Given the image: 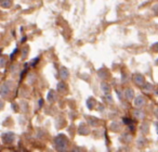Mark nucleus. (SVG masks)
Listing matches in <instances>:
<instances>
[{"label": "nucleus", "mask_w": 158, "mask_h": 152, "mask_svg": "<svg viewBox=\"0 0 158 152\" xmlns=\"http://www.w3.org/2000/svg\"><path fill=\"white\" fill-rule=\"evenodd\" d=\"M5 62H6L5 58H1V59H0V67H2V66L5 65Z\"/></svg>", "instance_id": "4"}, {"label": "nucleus", "mask_w": 158, "mask_h": 152, "mask_svg": "<svg viewBox=\"0 0 158 152\" xmlns=\"http://www.w3.org/2000/svg\"><path fill=\"white\" fill-rule=\"evenodd\" d=\"M0 6L3 8H8L11 6V0H1L0 1Z\"/></svg>", "instance_id": "3"}, {"label": "nucleus", "mask_w": 158, "mask_h": 152, "mask_svg": "<svg viewBox=\"0 0 158 152\" xmlns=\"http://www.w3.org/2000/svg\"><path fill=\"white\" fill-rule=\"evenodd\" d=\"M2 108H3V102L1 101V100H0V110H1Z\"/></svg>", "instance_id": "5"}, {"label": "nucleus", "mask_w": 158, "mask_h": 152, "mask_svg": "<svg viewBox=\"0 0 158 152\" xmlns=\"http://www.w3.org/2000/svg\"><path fill=\"white\" fill-rule=\"evenodd\" d=\"M13 138H14V135L11 134V132H7V134H3V136H2L3 141H5V142H9V143L12 142Z\"/></svg>", "instance_id": "2"}, {"label": "nucleus", "mask_w": 158, "mask_h": 152, "mask_svg": "<svg viewBox=\"0 0 158 152\" xmlns=\"http://www.w3.org/2000/svg\"><path fill=\"white\" fill-rule=\"evenodd\" d=\"M10 85H11L10 83H5V84L2 85V87L0 89V95H1V97H7L10 93V90H11Z\"/></svg>", "instance_id": "1"}]
</instances>
